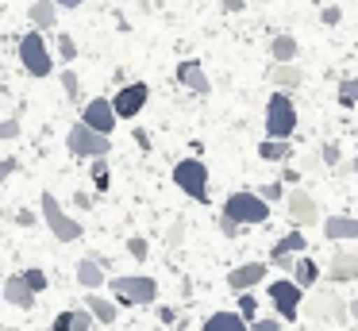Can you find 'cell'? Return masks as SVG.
I'll return each instance as SVG.
<instances>
[{"mask_svg": "<svg viewBox=\"0 0 358 331\" xmlns=\"http://www.w3.org/2000/svg\"><path fill=\"white\" fill-rule=\"evenodd\" d=\"M66 146H70V154H78V158H104V154L112 150V139L104 135V131L89 127L85 120H78L66 131Z\"/></svg>", "mask_w": 358, "mask_h": 331, "instance_id": "cell-1", "label": "cell"}, {"mask_svg": "<svg viewBox=\"0 0 358 331\" xmlns=\"http://www.w3.org/2000/svg\"><path fill=\"white\" fill-rule=\"evenodd\" d=\"M108 289L124 304H155L158 300V281L155 277H143V274H120L108 281Z\"/></svg>", "mask_w": 358, "mask_h": 331, "instance_id": "cell-2", "label": "cell"}, {"mask_svg": "<svg viewBox=\"0 0 358 331\" xmlns=\"http://www.w3.org/2000/svg\"><path fill=\"white\" fill-rule=\"evenodd\" d=\"M224 212L231 220H239L243 227H255V223H266L270 220V200L258 197V192H231L224 200Z\"/></svg>", "mask_w": 358, "mask_h": 331, "instance_id": "cell-3", "label": "cell"}, {"mask_svg": "<svg viewBox=\"0 0 358 331\" xmlns=\"http://www.w3.org/2000/svg\"><path fill=\"white\" fill-rule=\"evenodd\" d=\"M296 131V104L285 92H273L266 100V135L270 139H293Z\"/></svg>", "mask_w": 358, "mask_h": 331, "instance_id": "cell-4", "label": "cell"}, {"mask_svg": "<svg viewBox=\"0 0 358 331\" xmlns=\"http://www.w3.org/2000/svg\"><path fill=\"white\" fill-rule=\"evenodd\" d=\"M173 185H178L185 197L193 200H208V166H204L201 158H181L178 166H173Z\"/></svg>", "mask_w": 358, "mask_h": 331, "instance_id": "cell-5", "label": "cell"}, {"mask_svg": "<svg viewBox=\"0 0 358 331\" xmlns=\"http://www.w3.org/2000/svg\"><path fill=\"white\" fill-rule=\"evenodd\" d=\"M43 220H47L50 235H55L58 243H78L81 239V223L62 212V204H58L55 192H43Z\"/></svg>", "mask_w": 358, "mask_h": 331, "instance_id": "cell-6", "label": "cell"}, {"mask_svg": "<svg viewBox=\"0 0 358 331\" xmlns=\"http://www.w3.org/2000/svg\"><path fill=\"white\" fill-rule=\"evenodd\" d=\"M266 293H270V300H273V308H278L281 320H296V316H301L304 285L296 281V277H278V281H273Z\"/></svg>", "mask_w": 358, "mask_h": 331, "instance_id": "cell-7", "label": "cell"}, {"mask_svg": "<svg viewBox=\"0 0 358 331\" xmlns=\"http://www.w3.org/2000/svg\"><path fill=\"white\" fill-rule=\"evenodd\" d=\"M20 62H24V69L31 77H50V69H55V58H50L47 43H43V35H35V31H27V35L20 38Z\"/></svg>", "mask_w": 358, "mask_h": 331, "instance_id": "cell-8", "label": "cell"}, {"mask_svg": "<svg viewBox=\"0 0 358 331\" xmlns=\"http://www.w3.org/2000/svg\"><path fill=\"white\" fill-rule=\"evenodd\" d=\"M147 85L143 81H131V85H120V92L112 97V104H116V115L120 120H135V115L143 112V104H147Z\"/></svg>", "mask_w": 358, "mask_h": 331, "instance_id": "cell-9", "label": "cell"}, {"mask_svg": "<svg viewBox=\"0 0 358 331\" xmlns=\"http://www.w3.org/2000/svg\"><path fill=\"white\" fill-rule=\"evenodd\" d=\"M347 312H350V304H343V297H339V293H331V289L312 293V300H308V316H312V320H343Z\"/></svg>", "mask_w": 358, "mask_h": 331, "instance_id": "cell-10", "label": "cell"}, {"mask_svg": "<svg viewBox=\"0 0 358 331\" xmlns=\"http://www.w3.org/2000/svg\"><path fill=\"white\" fill-rule=\"evenodd\" d=\"M81 120L89 123V127H96V131H104V135H112V127L120 123V115H116V104H112L108 97H93L85 104V112H81Z\"/></svg>", "mask_w": 358, "mask_h": 331, "instance_id": "cell-11", "label": "cell"}, {"mask_svg": "<svg viewBox=\"0 0 358 331\" xmlns=\"http://www.w3.org/2000/svg\"><path fill=\"white\" fill-rule=\"evenodd\" d=\"M285 200H289V216H293V223H296V227H312V223L320 220V208H316V200H312L304 189H293Z\"/></svg>", "mask_w": 358, "mask_h": 331, "instance_id": "cell-12", "label": "cell"}, {"mask_svg": "<svg viewBox=\"0 0 358 331\" xmlns=\"http://www.w3.org/2000/svg\"><path fill=\"white\" fill-rule=\"evenodd\" d=\"M262 281H266V262H247V266H235L231 274H227V285H231L235 293H250Z\"/></svg>", "mask_w": 358, "mask_h": 331, "instance_id": "cell-13", "label": "cell"}, {"mask_svg": "<svg viewBox=\"0 0 358 331\" xmlns=\"http://www.w3.org/2000/svg\"><path fill=\"white\" fill-rule=\"evenodd\" d=\"M35 297H39V293L27 285L24 274H8V277H4V300H8V304H16V308H35Z\"/></svg>", "mask_w": 358, "mask_h": 331, "instance_id": "cell-14", "label": "cell"}, {"mask_svg": "<svg viewBox=\"0 0 358 331\" xmlns=\"http://www.w3.org/2000/svg\"><path fill=\"white\" fill-rule=\"evenodd\" d=\"M327 277H331L335 285H339V281H358V254L339 251L331 262H327Z\"/></svg>", "mask_w": 358, "mask_h": 331, "instance_id": "cell-15", "label": "cell"}, {"mask_svg": "<svg viewBox=\"0 0 358 331\" xmlns=\"http://www.w3.org/2000/svg\"><path fill=\"white\" fill-rule=\"evenodd\" d=\"M78 285L81 289H104V266H101V258L96 254H85V258L78 262Z\"/></svg>", "mask_w": 358, "mask_h": 331, "instance_id": "cell-16", "label": "cell"}, {"mask_svg": "<svg viewBox=\"0 0 358 331\" xmlns=\"http://www.w3.org/2000/svg\"><path fill=\"white\" fill-rule=\"evenodd\" d=\"M178 81L185 85V89L201 92V97L212 89V81H208V73L201 69V62H181V66H178Z\"/></svg>", "mask_w": 358, "mask_h": 331, "instance_id": "cell-17", "label": "cell"}, {"mask_svg": "<svg viewBox=\"0 0 358 331\" xmlns=\"http://www.w3.org/2000/svg\"><path fill=\"white\" fill-rule=\"evenodd\" d=\"M324 239H358V220L355 216H327L324 220Z\"/></svg>", "mask_w": 358, "mask_h": 331, "instance_id": "cell-18", "label": "cell"}, {"mask_svg": "<svg viewBox=\"0 0 358 331\" xmlns=\"http://www.w3.org/2000/svg\"><path fill=\"white\" fill-rule=\"evenodd\" d=\"M201 331H247V316L243 312H216L204 320Z\"/></svg>", "mask_w": 358, "mask_h": 331, "instance_id": "cell-19", "label": "cell"}, {"mask_svg": "<svg viewBox=\"0 0 358 331\" xmlns=\"http://www.w3.org/2000/svg\"><path fill=\"white\" fill-rule=\"evenodd\" d=\"M270 81L281 85V89H296V85L304 81V73L293 66V62H273V66H270Z\"/></svg>", "mask_w": 358, "mask_h": 331, "instance_id": "cell-20", "label": "cell"}, {"mask_svg": "<svg viewBox=\"0 0 358 331\" xmlns=\"http://www.w3.org/2000/svg\"><path fill=\"white\" fill-rule=\"evenodd\" d=\"M304 246H308V239H304V231H289L285 239H278V243H273L270 258L278 262V258H289V254H304Z\"/></svg>", "mask_w": 358, "mask_h": 331, "instance_id": "cell-21", "label": "cell"}, {"mask_svg": "<svg viewBox=\"0 0 358 331\" xmlns=\"http://www.w3.org/2000/svg\"><path fill=\"white\" fill-rule=\"evenodd\" d=\"M289 154H293L289 139H262L258 143V158L262 162H289Z\"/></svg>", "mask_w": 358, "mask_h": 331, "instance_id": "cell-22", "label": "cell"}, {"mask_svg": "<svg viewBox=\"0 0 358 331\" xmlns=\"http://www.w3.org/2000/svg\"><path fill=\"white\" fill-rule=\"evenodd\" d=\"M85 308L96 316V323H104V328H108V323H116V304H112L108 297H96V293H89V297H85Z\"/></svg>", "mask_w": 358, "mask_h": 331, "instance_id": "cell-23", "label": "cell"}, {"mask_svg": "<svg viewBox=\"0 0 358 331\" xmlns=\"http://www.w3.org/2000/svg\"><path fill=\"white\" fill-rule=\"evenodd\" d=\"M31 23H35V27H43V31L55 27V23H58V0H35V4H31Z\"/></svg>", "mask_w": 358, "mask_h": 331, "instance_id": "cell-24", "label": "cell"}, {"mask_svg": "<svg viewBox=\"0 0 358 331\" xmlns=\"http://www.w3.org/2000/svg\"><path fill=\"white\" fill-rule=\"evenodd\" d=\"M293 277L304 285V289H312V285L320 281V266H316L312 258H296V266H293Z\"/></svg>", "mask_w": 358, "mask_h": 331, "instance_id": "cell-25", "label": "cell"}, {"mask_svg": "<svg viewBox=\"0 0 358 331\" xmlns=\"http://www.w3.org/2000/svg\"><path fill=\"white\" fill-rule=\"evenodd\" d=\"M270 54H273V62H293V58H296V38L278 35V38L270 43Z\"/></svg>", "mask_w": 358, "mask_h": 331, "instance_id": "cell-26", "label": "cell"}, {"mask_svg": "<svg viewBox=\"0 0 358 331\" xmlns=\"http://www.w3.org/2000/svg\"><path fill=\"white\" fill-rule=\"evenodd\" d=\"M339 104L343 108L358 104V81H355V77H343V81H339Z\"/></svg>", "mask_w": 358, "mask_h": 331, "instance_id": "cell-27", "label": "cell"}, {"mask_svg": "<svg viewBox=\"0 0 358 331\" xmlns=\"http://www.w3.org/2000/svg\"><path fill=\"white\" fill-rule=\"evenodd\" d=\"M93 320L96 316L89 312V308H73V328L70 331H93Z\"/></svg>", "mask_w": 358, "mask_h": 331, "instance_id": "cell-28", "label": "cell"}, {"mask_svg": "<svg viewBox=\"0 0 358 331\" xmlns=\"http://www.w3.org/2000/svg\"><path fill=\"white\" fill-rule=\"evenodd\" d=\"M62 89H66V97H70V100L81 97V81H78V73H73V69H62Z\"/></svg>", "mask_w": 358, "mask_h": 331, "instance_id": "cell-29", "label": "cell"}, {"mask_svg": "<svg viewBox=\"0 0 358 331\" xmlns=\"http://www.w3.org/2000/svg\"><path fill=\"white\" fill-rule=\"evenodd\" d=\"M127 254H131V258H147V254H150V243H147L143 235L127 239Z\"/></svg>", "mask_w": 358, "mask_h": 331, "instance_id": "cell-30", "label": "cell"}, {"mask_svg": "<svg viewBox=\"0 0 358 331\" xmlns=\"http://www.w3.org/2000/svg\"><path fill=\"white\" fill-rule=\"evenodd\" d=\"M24 277H27V285H31L35 293H43L47 289V274H43L39 266H31V269H24Z\"/></svg>", "mask_w": 358, "mask_h": 331, "instance_id": "cell-31", "label": "cell"}, {"mask_svg": "<svg viewBox=\"0 0 358 331\" xmlns=\"http://www.w3.org/2000/svg\"><path fill=\"white\" fill-rule=\"evenodd\" d=\"M58 54H62V62H73V58H78V43H73L70 35H62V38H58Z\"/></svg>", "mask_w": 358, "mask_h": 331, "instance_id": "cell-32", "label": "cell"}, {"mask_svg": "<svg viewBox=\"0 0 358 331\" xmlns=\"http://www.w3.org/2000/svg\"><path fill=\"white\" fill-rule=\"evenodd\" d=\"M93 181H96V189H108V166H104V158H93Z\"/></svg>", "mask_w": 358, "mask_h": 331, "instance_id": "cell-33", "label": "cell"}, {"mask_svg": "<svg viewBox=\"0 0 358 331\" xmlns=\"http://www.w3.org/2000/svg\"><path fill=\"white\" fill-rule=\"evenodd\" d=\"M239 312L247 316V320H255V312H258V300L250 297V293H239Z\"/></svg>", "mask_w": 358, "mask_h": 331, "instance_id": "cell-34", "label": "cell"}, {"mask_svg": "<svg viewBox=\"0 0 358 331\" xmlns=\"http://www.w3.org/2000/svg\"><path fill=\"white\" fill-rule=\"evenodd\" d=\"M0 139H20V120L16 115H8V120L0 123Z\"/></svg>", "mask_w": 358, "mask_h": 331, "instance_id": "cell-35", "label": "cell"}, {"mask_svg": "<svg viewBox=\"0 0 358 331\" xmlns=\"http://www.w3.org/2000/svg\"><path fill=\"white\" fill-rule=\"evenodd\" d=\"M258 197H266V200H278V197H289V192L281 189V181H270V185H262V189H258Z\"/></svg>", "mask_w": 358, "mask_h": 331, "instance_id": "cell-36", "label": "cell"}, {"mask_svg": "<svg viewBox=\"0 0 358 331\" xmlns=\"http://www.w3.org/2000/svg\"><path fill=\"white\" fill-rule=\"evenodd\" d=\"M320 154H324V162H327V166H335V169H339V143H324V150H320Z\"/></svg>", "mask_w": 358, "mask_h": 331, "instance_id": "cell-37", "label": "cell"}, {"mask_svg": "<svg viewBox=\"0 0 358 331\" xmlns=\"http://www.w3.org/2000/svg\"><path fill=\"white\" fill-rule=\"evenodd\" d=\"M239 227H243V223H239V220H231V216L224 212V220H220V231H224L227 239H235V235H239Z\"/></svg>", "mask_w": 358, "mask_h": 331, "instance_id": "cell-38", "label": "cell"}, {"mask_svg": "<svg viewBox=\"0 0 358 331\" xmlns=\"http://www.w3.org/2000/svg\"><path fill=\"white\" fill-rule=\"evenodd\" d=\"M50 328H55V331H70V328H73V312H58Z\"/></svg>", "mask_w": 358, "mask_h": 331, "instance_id": "cell-39", "label": "cell"}, {"mask_svg": "<svg viewBox=\"0 0 358 331\" xmlns=\"http://www.w3.org/2000/svg\"><path fill=\"white\" fill-rule=\"evenodd\" d=\"M181 239H185V227H181V223H173V227L166 231V243H170V246H178Z\"/></svg>", "mask_w": 358, "mask_h": 331, "instance_id": "cell-40", "label": "cell"}, {"mask_svg": "<svg viewBox=\"0 0 358 331\" xmlns=\"http://www.w3.org/2000/svg\"><path fill=\"white\" fill-rule=\"evenodd\" d=\"M250 331H285V328H281L278 320H255V328H250Z\"/></svg>", "mask_w": 358, "mask_h": 331, "instance_id": "cell-41", "label": "cell"}, {"mask_svg": "<svg viewBox=\"0 0 358 331\" xmlns=\"http://www.w3.org/2000/svg\"><path fill=\"white\" fill-rule=\"evenodd\" d=\"M339 15H343L339 8H335V4H327V8H324V15H320V20H324L327 27H331V23H339Z\"/></svg>", "mask_w": 358, "mask_h": 331, "instance_id": "cell-42", "label": "cell"}, {"mask_svg": "<svg viewBox=\"0 0 358 331\" xmlns=\"http://www.w3.org/2000/svg\"><path fill=\"white\" fill-rule=\"evenodd\" d=\"M16 169H20V162H16V158H4V162H0V174H4V177H12Z\"/></svg>", "mask_w": 358, "mask_h": 331, "instance_id": "cell-43", "label": "cell"}, {"mask_svg": "<svg viewBox=\"0 0 358 331\" xmlns=\"http://www.w3.org/2000/svg\"><path fill=\"white\" fill-rule=\"evenodd\" d=\"M16 223H24V227H27V223H35V212H31V208H20V212H16Z\"/></svg>", "mask_w": 358, "mask_h": 331, "instance_id": "cell-44", "label": "cell"}, {"mask_svg": "<svg viewBox=\"0 0 358 331\" xmlns=\"http://www.w3.org/2000/svg\"><path fill=\"white\" fill-rule=\"evenodd\" d=\"M247 8V0H224V12H243Z\"/></svg>", "mask_w": 358, "mask_h": 331, "instance_id": "cell-45", "label": "cell"}, {"mask_svg": "<svg viewBox=\"0 0 358 331\" xmlns=\"http://www.w3.org/2000/svg\"><path fill=\"white\" fill-rule=\"evenodd\" d=\"M85 0H58V8H81Z\"/></svg>", "mask_w": 358, "mask_h": 331, "instance_id": "cell-46", "label": "cell"}, {"mask_svg": "<svg viewBox=\"0 0 358 331\" xmlns=\"http://www.w3.org/2000/svg\"><path fill=\"white\" fill-rule=\"evenodd\" d=\"M350 316H355V323H358V300H350Z\"/></svg>", "mask_w": 358, "mask_h": 331, "instance_id": "cell-47", "label": "cell"}, {"mask_svg": "<svg viewBox=\"0 0 358 331\" xmlns=\"http://www.w3.org/2000/svg\"><path fill=\"white\" fill-rule=\"evenodd\" d=\"M350 169H355V174H358V158H355V162H350Z\"/></svg>", "mask_w": 358, "mask_h": 331, "instance_id": "cell-48", "label": "cell"}, {"mask_svg": "<svg viewBox=\"0 0 358 331\" xmlns=\"http://www.w3.org/2000/svg\"><path fill=\"white\" fill-rule=\"evenodd\" d=\"M4 331H20V328H4Z\"/></svg>", "mask_w": 358, "mask_h": 331, "instance_id": "cell-49", "label": "cell"}]
</instances>
